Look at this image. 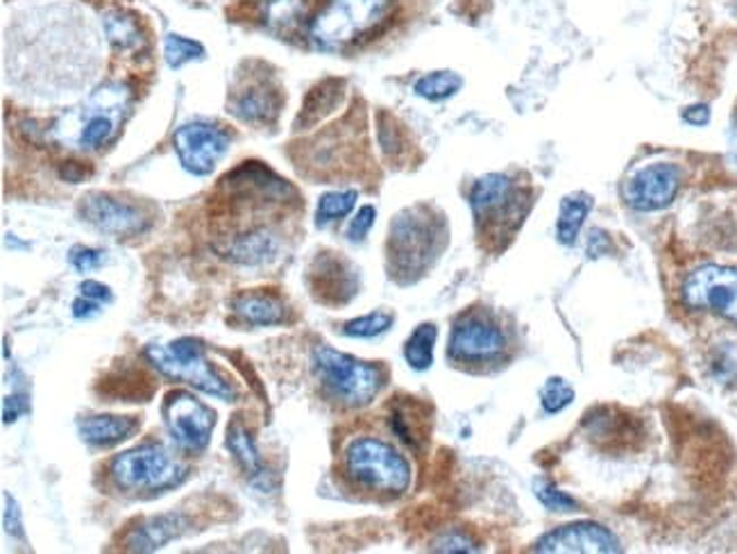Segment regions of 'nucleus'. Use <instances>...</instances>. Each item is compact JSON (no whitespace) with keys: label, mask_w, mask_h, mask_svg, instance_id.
Instances as JSON below:
<instances>
[{"label":"nucleus","mask_w":737,"mask_h":554,"mask_svg":"<svg viewBox=\"0 0 737 554\" xmlns=\"http://www.w3.org/2000/svg\"><path fill=\"white\" fill-rule=\"evenodd\" d=\"M683 121H688L690 125H706L710 121V110L706 105H695V108H685L683 112Z\"/></svg>","instance_id":"a19ab883"},{"label":"nucleus","mask_w":737,"mask_h":554,"mask_svg":"<svg viewBox=\"0 0 737 554\" xmlns=\"http://www.w3.org/2000/svg\"><path fill=\"white\" fill-rule=\"evenodd\" d=\"M314 370L325 391L345 407H366L384 387V370L329 345H316Z\"/></svg>","instance_id":"7ed1b4c3"},{"label":"nucleus","mask_w":737,"mask_h":554,"mask_svg":"<svg viewBox=\"0 0 737 554\" xmlns=\"http://www.w3.org/2000/svg\"><path fill=\"white\" fill-rule=\"evenodd\" d=\"M110 475L123 491H166L180 484L187 468L160 443H145L120 452L110 466Z\"/></svg>","instance_id":"423d86ee"},{"label":"nucleus","mask_w":737,"mask_h":554,"mask_svg":"<svg viewBox=\"0 0 737 554\" xmlns=\"http://www.w3.org/2000/svg\"><path fill=\"white\" fill-rule=\"evenodd\" d=\"M164 423L173 441L180 450L202 452L209 441L216 425V414L187 391H170L162 405Z\"/></svg>","instance_id":"6e6552de"},{"label":"nucleus","mask_w":737,"mask_h":554,"mask_svg":"<svg viewBox=\"0 0 737 554\" xmlns=\"http://www.w3.org/2000/svg\"><path fill=\"white\" fill-rule=\"evenodd\" d=\"M595 207V200L593 196L576 191L570 193L561 200V205H558V221H556V239L561 245H574L583 223L590 216Z\"/></svg>","instance_id":"aec40b11"},{"label":"nucleus","mask_w":737,"mask_h":554,"mask_svg":"<svg viewBox=\"0 0 737 554\" xmlns=\"http://www.w3.org/2000/svg\"><path fill=\"white\" fill-rule=\"evenodd\" d=\"M73 268H78L80 273H89L93 268H98L100 264L105 262V253L103 250H96V248H85V245H75L68 255Z\"/></svg>","instance_id":"72a5a7b5"},{"label":"nucleus","mask_w":737,"mask_h":554,"mask_svg":"<svg viewBox=\"0 0 737 554\" xmlns=\"http://www.w3.org/2000/svg\"><path fill=\"white\" fill-rule=\"evenodd\" d=\"M506 352L501 327L484 314H466L454 323L447 355L459 364H491Z\"/></svg>","instance_id":"9b49d317"},{"label":"nucleus","mask_w":737,"mask_h":554,"mask_svg":"<svg viewBox=\"0 0 737 554\" xmlns=\"http://www.w3.org/2000/svg\"><path fill=\"white\" fill-rule=\"evenodd\" d=\"M470 207L481 235L506 237L522 223V189L516 185L511 175L488 173L474 182L470 191Z\"/></svg>","instance_id":"0eeeda50"},{"label":"nucleus","mask_w":737,"mask_h":554,"mask_svg":"<svg viewBox=\"0 0 737 554\" xmlns=\"http://www.w3.org/2000/svg\"><path fill=\"white\" fill-rule=\"evenodd\" d=\"M180 164L193 175H209L230 150V137L209 123H187L173 135Z\"/></svg>","instance_id":"f8f14e48"},{"label":"nucleus","mask_w":737,"mask_h":554,"mask_svg":"<svg viewBox=\"0 0 737 554\" xmlns=\"http://www.w3.org/2000/svg\"><path fill=\"white\" fill-rule=\"evenodd\" d=\"M114 135H116V118L107 112H98V114H91L87 123L82 125L78 143L82 148H100V146H105Z\"/></svg>","instance_id":"bb28decb"},{"label":"nucleus","mask_w":737,"mask_h":554,"mask_svg":"<svg viewBox=\"0 0 737 554\" xmlns=\"http://www.w3.org/2000/svg\"><path fill=\"white\" fill-rule=\"evenodd\" d=\"M105 28H107V35H110V41L118 48V50H127V48H137L141 37H139V30H137V23L130 21V18H123V16H110L107 23H105Z\"/></svg>","instance_id":"7c9ffc66"},{"label":"nucleus","mask_w":737,"mask_h":554,"mask_svg":"<svg viewBox=\"0 0 737 554\" xmlns=\"http://www.w3.org/2000/svg\"><path fill=\"white\" fill-rule=\"evenodd\" d=\"M3 527L10 537H23V518L18 502L10 495V491H3Z\"/></svg>","instance_id":"f704fd0d"},{"label":"nucleus","mask_w":737,"mask_h":554,"mask_svg":"<svg viewBox=\"0 0 737 554\" xmlns=\"http://www.w3.org/2000/svg\"><path fill=\"white\" fill-rule=\"evenodd\" d=\"M80 293L85 298H91V300H98V302H112L114 295H112V289L107 285H100L96 280H87L80 285Z\"/></svg>","instance_id":"e433bc0d"},{"label":"nucleus","mask_w":737,"mask_h":554,"mask_svg":"<svg viewBox=\"0 0 737 554\" xmlns=\"http://www.w3.org/2000/svg\"><path fill=\"white\" fill-rule=\"evenodd\" d=\"M683 300L692 310L737 323V268L708 264L692 270L683 282Z\"/></svg>","instance_id":"9d476101"},{"label":"nucleus","mask_w":737,"mask_h":554,"mask_svg":"<svg viewBox=\"0 0 737 554\" xmlns=\"http://www.w3.org/2000/svg\"><path fill=\"white\" fill-rule=\"evenodd\" d=\"M574 389L563 377H549L541 389V405L547 414H558L574 402Z\"/></svg>","instance_id":"c85d7f7f"},{"label":"nucleus","mask_w":737,"mask_h":554,"mask_svg":"<svg viewBox=\"0 0 737 554\" xmlns=\"http://www.w3.org/2000/svg\"><path fill=\"white\" fill-rule=\"evenodd\" d=\"M284 105L282 87L277 85L275 75L262 71L241 73L227 100V112L250 125H268L277 118Z\"/></svg>","instance_id":"1a4fd4ad"},{"label":"nucleus","mask_w":737,"mask_h":554,"mask_svg":"<svg viewBox=\"0 0 737 554\" xmlns=\"http://www.w3.org/2000/svg\"><path fill=\"white\" fill-rule=\"evenodd\" d=\"M393 320L395 316L389 312H372L354 320H347L343 325V335L352 339H372V337L389 332L393 327Z\"/></svg>","instance_id":"a878e982"},{"label":"nucleus","mask_w":737,"mask_h":554,"mask_svg":"<svg viewBox=\"0 0 737 554\" xmlns=\"http://www.w3.org/2000/svg\"><path fill=\"white\" fill-rule=\"evenodd\" d=\"M357 198H359V193L354 189L329 191V193L320 196L318 207H316V225H318V228H327V225H332V223L345 218L354 210V205H357Z\"/></svg>","instance_id":"393cba45"},{"label":"nucleus","mask_w":737,"mask_h":554,"mask_svg":"<svg viewBox=\"0 0 737 554\" xmlns=\"http://www.w3.org/2000/svg\"><path fill=\"white\" fill-rule=\"evenodd\" d=\"M80 216L96 230L112 237H137L148 228V216L137 205L110 193L85 196Z\"/></svg>","instance_id":"2eb2a0df"},{"label":"nucleus","mask_w":737,"mask_h":554,"mask_svg":"<svg viewBox=\"0 0 737 554\" xmlns=\"http://www.w3.org/2000/svg\"><path fill=\"white\" fill-rule=\"evenodd\" d=\"M227 448L234 455V459L241 464V468L245 470V475H250L252 484H259L266 482V470H264V462L259 457V450L254 445V439L250 437V432L243 427V423L234 420L230 427H227Z\"/></svg>","instance_id":"4be33fe9"},{"label":"nucleus","mask_w":737,"mask_h":554,"mask_svg":"<svg viewBox=\"0 0 737 554\" xmlns=\"http://www.w3.org/2000/svg\"><path fill=\"white\" fill-rule=\"evenodd\" d=\"M439 339V327L434 323L418 325L414 335L404 345V360L414 370H427L434 364V345Z\"/></svg>","instance_id":"5701e85b"},{"label":"nucleus","mask_w":737,"mask_h":554,"mask_svg":"<svg viewBox=\"0 0 737 554\" xmlns=\"http://www.w3.org/2000/svg\"><path fill=\"white\" fill-rule=\"evenodd\" d=\"M191 527L189 516L182 512L160 514L139 520L123 539V550L127 552H155L170 541L180 539Z\"/></svg>","instance_id":"dca6fc26"},{"label":"nucleus","mask_w":737,"mask_h":554,"mask_svg":"<svg viewBox=\"0 0 737 554\" xmlns=\"http://www.w3.org/2000/svg\"><path fill=\"white\" fill-rule=\"evenodd\" d=\"M391 14V0H329L312 18L309 37L322 50H343L372 35Z\"/></svg>","instance_id":"f03ea898"},{"label":"nucleus","mask_w":737,"mask_h":554,"mask_svg":"<svg viewBox=\"0 0 737 554\" xmlns=\"http://www.w3.org/2000/svg\"><path fill=\"white\" fill-rule=\"evenodd\" d=\"M345 473L364 489L402 495L411 487V466L404 455L381 439H354L345 450Z\"/></svg>","instance_id":"39448f33"},{"label":"nucleus","mask_w":737,"mask_h":554,"mask_svg":"<svg viewBox=\"0 0 737 554\" xmlns=\"http://www.w3.org/2000/svg\"><path fill=\"white\" fill-rule=\"evenodd\" d=\"M445 221L434 216L431 207L418 205L404 210L391 223L389 264L391 277L402 285H411L436 262L445 248Z\"/></svg>","instance_id":"f257e3e1"},{"label":"nucleus","mask_w":737,"mask_h":554,"mask_svg":"<svg viewBox=\"0 0 737 554\" xmlns=\"http://www.w3.org/2000/svg\"><path fill=\"white\" fill-rule=\"evenodd\" d=\"M225 253L237 264H247V266L262 264L277 253V239L266 228L247 230L243 235L232 237Z\"/></svg>","instance_id":"412c9836"},{"label":"nucleus","mask_w":737,"mask_h":554,"mask_svg":"<svg viewBox=\"0 0 737 554\" xmlns=\"http://www.w3.org/2000/svg\"><path fill=\"white\" fill-rule=\"evenodd\" d=\"M30 412V402L25 395H10L3 402V420L5 423H14L18 420L21 414H28Z\"/></svg>","instance_id":"c9c22d12"},{"label":"nucleus","mask_w":737,"mask_h":554,"mask_svg":"<svg viewBox=\"0 0 737 554\" xmlns=\"http://www.w3.org/2000/svg\"><path fill=\"white\" fill-rule=\"evenodd\" d=\"M533 493H536V498L541 500V505L549 512H556V514H572L579 509V502L558 489L556 484L547 482V480H536L533 482Z\"/></svg>","instance_id":"c756f323"},{"label":"nucleus","mask_w":737,"mask_h":554,"mask_svg":"<svg viewBox=\"0 0 737 554\" xmlns=\"http://www.w3.org/2000/svg\"><path fill=\"white\" fill-rule=\"evenodd\" d=\"M100 312V302L91 300V298H78L73 302V316L75 318H91Z\"/></svg>","instance_id":"4c0bfd02"},{"label":"nucleus","mask_w":737,"mask_h":554,"mask_svg":"<svg viewBox=\"0 0 737 554\" xmlns=\"http://www.w3.org/2000/svg\"><path fill=\"white\" fill-rule=\"evenodd\" d=\"M309 285L325 305H343L357 293V275L343 260L322 255L309 268Z\"/></svg>","instance_id":"f3484780"},{"label":"nucleus","mask_w":737,"mask_h":554,"mask_svg":"<svg viewBox=\"0 0 737 554\" xmlns=\"http://www.w3.org/2000/svg\"><path fill=\"white\" fill-rule=\"evenodd\" d=\"M681 189V168L668 162L635 171L624 185V200L635 212H658L674 203Z\"/></svg>","instance_id":"ddd939ff"},{"label":"nucleus","mask_w":737,"mask_h":554,"mask_svg":"<svg viewBox=\"0 0 737 554\" xmlns=\"http://www.w3.org/2000/svg\"><path fill=\"white\" fill-rule=\"evenodd\" d=\"M60 175H62V178H64L66 182L78 185V182H82V180L87 178L89 171H87L82 164H78V162H68V164H64V166H62Z\"/></svg>","instance_id":"58836bf2"},{"label":"nucleus","mask_w":737,"mask_h":554,"mask_svg":"<svg viewBox=\"0 0 737 554\" xmlns=\"http://www.w3.org/2000/svg\"><path fill=\"white\" fill-rule=\"evenodd\" d=\"M374 218H377V210L372 205H364L357 216L352 218L350 223V228H347V239L352 243H359L368 237V232L372 230V225H374Z\"/></svg>","instance_id":"473e14b6"},{"label":"nucleus","mask_w":737,"mask_h":554,"mask_svg":"<svg viewBox=\"0 0 737 554\" xmlns=\"http://www.w3.org/2000/svg\"><path fill=\"white\" fill-rule=\"evenodd\" d=\"M733 135H735V155H737V121H735V130H733Z\"/></svg>","instance_id":"79ce46f5"},{"label":"nucleus","mask_w":737,"mask_h":554,"mask_svg":"<svg viewBox=\"0 0 737 554\" xmlns=\"http://www.w3.org/2000/svg\"><path fill=\"white\" fill-rule=\"evenodd\" d=\"M461 87H463V78L459 73L434 71V73L422 75V78L414 85V91L420 98L431 100V103H441V100H447V98L459 93Z\"/></svg>","instance_id":"b1692460"},{"label":"nucleus","mask_w":737,"mask_h":554,"mask_svg":"<svg viewBox=\"0 0 737 554\" xmlns=\"http://www.w3.org/2000/svg\"><path fill=\"white\" fill-rule=\"evenodd\" d=\"M145 357L162 375L170 377V380H182L198 391L225 402L237 400V389L207 362L205 345L198 339L185 337L168 345L150 343L145 348Z\"/></svg>","instance_id":"20e7f679"},{"label":"nucleus","mask_w":737,"mask_h":554,"mask_svg":"<svg viewBox=\"0 0 737 554\" xmlns=\"http://www.w3.org/2000/svg\"><path fill=\"white\" fill-rule=\"evenodd\" d=\"M232 307L243 320L252 325H282L289 314L282 298L264 291H247L237 295L232 300Z\"/></svg>","instance_id":"6ab92c4d"},{"label":"nucleus","mask_w":737,"mask_h":554,"mask_svg":"<svg viewBox=\"0 0 737 554\" xmlns=\"http://www.w3.org/2000/svg\"><path fill=\"white\" fill-rule=\"evenodd\" d=\"M608 248H611V241H608V237L601 230H595L590 235V239H588V255L590 257H601Z\"/></svg>","instance_id":"ea45409f"},{"label":"nucleus","mask_w":737,"mask_h":554,"mask_svg":"<svg viewBox=\"0 0 737 554\" xmlns=\"http://www.w3.org/2000/svg\"><path fill=\"white\" fill-rule=\"evenodd\" d=\"M141 420L137 416H87L78 423L80 437L96 448H112L130 439L139 430Z\"/></svg>","instance_id":"a211bd4d"},{"label":"nucleus","mask_w":737,"mask_h":554,"mask_svg":"<svg viewBox=\"0 0 737 554\" xmlns=\"http://www.w3.org/2000/svg\"><path fill=\"white\" fill-rule=\"evenodd\" d=\"M164 55L170 68H180L187 62L205 55V46L182 35H168L164 41Z\"/></svg>","instance_id":"cd10ccee"},{"label":"nucleus","mask_w":737,"mask_h":554,"mask_svg":"<svg viewBox=\"0 0 737 554\" xmlns=\"http://www.w3.org/2000/svg\"><path fill=\"white\" fill-rule=\"evenodd\" d=\"M533 552L545 554H615L622 552L620 539L599 522H572L547 532Z\"/></svg>","instance_id":"4468645a"},{"label":"nucleus","mask_w":737,"mask_h":554,"mask_svg":"<svg viewBox=\"0 0 737 554\" xmlns=\"http://www.w3.org/2000/svg\"><path fill=\"white\" fill-rule=\"evenodd\" d=\"M431 552H445V554L479 552V545L470 534L461 530H447L434 539V543H431Z\"/></svg>","instance_id":"2f4dec72"}]
</instances>
